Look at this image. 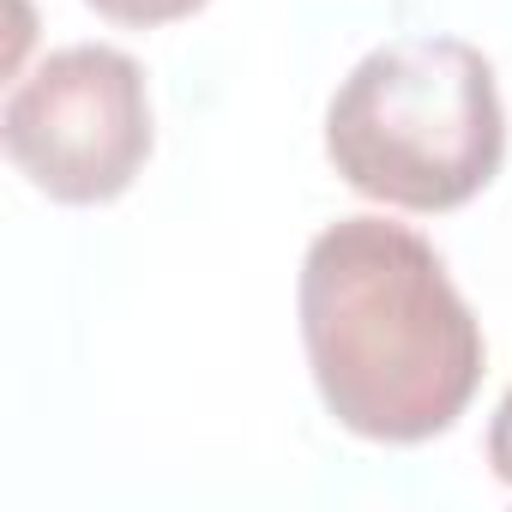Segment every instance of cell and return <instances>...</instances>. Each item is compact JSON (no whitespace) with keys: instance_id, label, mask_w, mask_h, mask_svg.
I'll return each mask as SVG.
<instances>
[{"instance_id":"5b68a950","label":"cell","mask_w":512,"mask_h":512,"mask_svg":"<svg viewBox=\"0 0 512 512\" xmlns=\"http://www.w3.org/2000/svg\"><path fill=\"white\" fill-rule=\"evenodd\" d=\"M488 470H494V482L512 488V386H506V398L488 416Z\"/></svg>"},{"instance_id":"7a4b0ae2","label":"cell","mask_w":512,"mask_h":512,"mask_svg":"<svg viewBox=\"0 0 512 512\" xmlns=\"http://www.w3.org/2000/svg\"><path fill=\"white\" fill-rule=\"evenodd\" d=\"M326 157L374 205L458 211L506 163L494 61L464 37H392L326 103Z\"/></svg>"},{"instance_id":"3957f363","label":"cell","mask_w":512,"mask_h":512,"mask_svg":"<svg viewBox=\"0 0 512 512\" xmlns=\"http://www.w3.org/2000/svg\"><path fill=\"white\" fill-rule=\"evenodd\" d=\"M0 145L43 199L115 205L157 145L145 67L109 43L43 55L0 109Z\"/></svg>"},{"instance_id":"8992f818","label":"cell","mask_w":512,"mask_h":512,"mask_svg":"<svg viewBox=\"0 0 512 512\" xmlns=\"http://www.w3.org/2000/svg\"><path fill=\"white\" fill-rule=\"evenodd\" d=\"M19 7V31H13V73H19V55H25V37H31V13H25V0H13Z\"/></svg>"},{"instance_id":"277c9868","label":"cell","mask_w":512,"mask_h":512,"mask_svg":"<svg viewBox=\"0 0 512 512\" xmlns=\"http://www.w3.org/2000/svg\"><path fill=\"white\" fill-rule=\"evenodd\" d=\"M85 7L121 31H163V25H181L193 13H205L211 0H85Z\"/></svg>"},{"instance_id":"6da1fadb","label":"cell","mask_w":512,"mask_h":512,"mask_svg":"<svg viewBox=\"0 0 512 512\" xmlns=\"http://www.w3.org/2000/svg\"><path fill=\"white\" fill-rule=\"evenodd\" d=\"M296 320L326 416L374 446L458 428L488 368L482 320L434 241L392 217H338L308 241Z\"/></svg>"}]
</instances>
